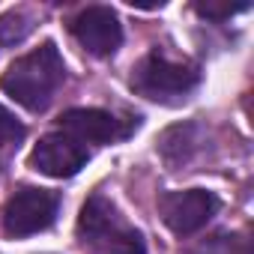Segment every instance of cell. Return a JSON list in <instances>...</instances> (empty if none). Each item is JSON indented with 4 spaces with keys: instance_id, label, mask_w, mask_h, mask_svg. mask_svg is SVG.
<instances>
[{
    "instance_id": "6",
    "label": "cell",
    "mask_w": 254,
    "mask_h": 254,
    "mask_svg": "<svg viewBox=\"0 0 254 254\" xmlns=\"http://www.w3.org/2000/svg\"><path fill=\"white\" fill-rule=\"evenodd\" d=\"M30 165H33V171H39L45 177H54V180L75 177L87 165V147L78 144L75 138L63 135V132H54V135H45L33 147Z\"/></svg>"
},
{
    "instance_id": "9",
    "label": "cell",
    "mask_w": 254,
    "mask_h": 254,
    "mask_svg": "<svg viewBox=\"0 0 254 254\" xmlns=\"http://www.w3.org/2000/svg\"><path fill=\"white\" fill-rule=\"evenodd\" d=\"M30 33V18L21 12H6L0 15V51L12 48L18 42H24V36Z\"/></svg>"
},
{
    "instance_id": "10",
    "label": "cell",
    "mask_w": 254,
    "mask_h": 254,
    "mask_svg": "<svg viewBox=\"0 0 254 254\" xmlns=\"http://www.w3.org/2000/svg\"><path fill=\"white\" fill-rule=\"evenodd\" d=\"M194 254H251V248L242 236H224L221 233V236L206 239Z\"/></svg>"
},
{
    "instance_id": "1",
    "label": "cell",
    "mask_w": 254,
    "mask_h": 254,
    "mask_svg": "<svg viewBox=\"0 0 254 254\" xmlns=\"http://www.w3.org/2000/svg\"><path fill=\"white\" fill-rule=\"evenodd\" d=\"M63 78H66L63 57H60L54 42H45V45L33 48L30 54L18 57L3 72L0 87L18 105H24L27 111H45L51 105L54 93L60 90Z\"/></svg>"
},
{
    "instance_id": "3",
    "label": "cell",
    "mask_w": 254,
    "mask_h": 254,
    "mask_svg": "<svg viewBox=\"0 0 254 254\" xmlns=\"http://www.w3.org/2000/svg\"><path fill=\"white\" fill-rule=\"evenodd\" d=\"M197 84V72L186 63H174L162 54H150L144 57L138 66H135V75H132V87L147 96V99H177V96H186L191 87Z\"/></svg>"
},
{
    "instance_id": "11",
    "label": "cell",
    "mask_w": 254,
    "mask_h": 254,
    "mask_svg": "<svg viewBox=\"0 0 254 254\" xmlns=\"http://www.w3.org/2000/svg\"><path fill=\"white\" fill-rule=\"evenodd\" d=\"M24 138V126L15 120L12 111H6L3 105H0V147H6V144H15Z\"/></svg>"
},
{
    "instance_id": "12",
    "label": "cell",
    "mask_w": 254,
    "mask_h": 254,
    "mask_svg": "<svg viewBox=\"0 0 254 254\" xmlns=\"http://www.w3.org/2000/svg\"><path fill=\"white\" fill-rule=\"evenodd\" d=\"M239 9H245V3H224V6H215V3H197V12L200 15H206V18H215V21H221V18H230L233 12H239Z\"/></svg>"
},
{
    "instance_id": "2",
    "label": "cell",
    "mask_w": 254,
    "mask_h": 254,
    "mask_svg": "<svg viewBox=\"0 0 254 254\" xmlns=\"http://www.w3.org/2000/svg\"><path fill=\"white\" fill-rule=\"evenodd\" d=\"M78 233L99 254H144L141 233L126 224L102 194H93L84 203L78 218Z\"/></svg>"
},
{
    "instance_id": "4",
    "label": "cell",
    "mask_w": 254,
    "mask_h": 254,
    "mask_svg": "<svg viewBox=\"0 0 254 254\" xmlns=\"http://www.w3.org/2000/svg\"><path fill=\"white\" fill-rule=\"evenodd\" d=\"M57 206H60L57 194H51L45 189H21L3 206V227L9 236H18V239L33 236V233L51 227Z\"/></svg>"
},
{
    "instance_id": "8",
    "label": "cell",
    "mask_w": 254,
    "mask_h": 254,
    "mask_svg": "<svg viewBox=\"0 0 254 254\" xmlns=\"http://www.w3.org/2000/svg\"><path fill=\"white\" fill-rule=\"evenodd\" d=\"M60 132L75 138L78 144L90 141V144H111L114 138L126 135L123 126L114 114L108 111H96V108H72L60 117Z\"/></svg>"
},
{
    "instance_id": "5",
    "label": "cell",
    "mask_w": 254,
    "mask_h": 254,
    "mask_svg": "<svg viewBox=\"0 0 254 254\" xmlns=\"http://www.w3.org/2000/svg\"><path fill=\"white\" fill-rule=\"evenodd\" d=\"M218 209V197L203 189H189V191H168L159 197V212L162 221L177 233L189 236L200 230Z\"/></svg>"
},
{
    "instance_id": "7",
    "label": "cell",
    "mask_w": 254,
    "mask_h": 254,
    "mask_svg": "<svg viewBox=\"0 0 254 254\" xmlns=\"http://www.w3.org/2000/svg\"><path fill=\"white\" fill-rule=\"evenodd\" d=\"M72 33L75 39L96 57H108L120 48L123 42V27L120 18L108 9V6H90L84 9L75 21H72Z\"/></svg>"
}]
</instances>
